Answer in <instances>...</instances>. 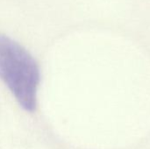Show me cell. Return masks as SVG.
Here are the masks:
<instances>
[{"mask_svg":"<svg viewBox=\"0 0 150 149\" xmlns=\"http://www.w3.org/2000/svg\"><path fill=\"white\" fill-rule=\"evenodd\" d=\"M0 79L25 111L34 112L40 82L39 66L26 49L3 34H0Z\"/></svg>","mask_w":150,"mask_h":149,"instance_id":"cell-1","label":"cell"}]
</instances>
